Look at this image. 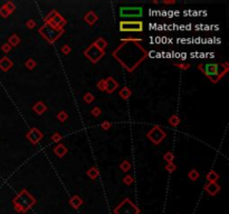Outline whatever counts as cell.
<instances>
[{"mask_svg":"<svg viewBox=\"0 0 229 214\" xmlns=\"http://www.w3.org/2000/svg\"><path fill=\"white\" fill-rule=\"evenodd\" d=\"M163 159L164 161H167V163H173L174 161V154L172 153V152H167V153L163 155Z\"/></svg>","mask_w":229,"mask_h":214,"instance_id":"d4e9b609","label":"cell"},{"mask_svg":"<svg viewBox=\"0 0 229 214\" xmlns=\"http://www.w3.org/2000/svg\"><path fill=\"white\" fill-rule=\"evenodd\" d=\"M5 6L7 7V9L9 10L11 13H13V12L16 10V5L13 2V1H8V2H6V3H5Z\"/></svg>","mask_w":229,"mask_h":214,"instance_id":"836d02e7","label":"cell"},{"mask_svg":"<svg viewBox=\"0 0 229 214\" xmlns=\"http://www.w3.org/2000/svg\"><path fill=\"white\" fill-rule=\"evenodd\" d=\"M143 15V9L141 7H122L120 9L121 18H140Z\"/></svg>","mask_w":229,"mask_h":214,"instance_id":"8992f818","label":"cell"},{"mask_svg":"<svg viewBox=\"0 0 229 214\" xmlns=\"http://www.w3.org/2000/svg\"><path fill=\"white\" fill-rule=\"evenodd\" d=\"M206 178H207L208 183H216L217 181L219 180V174H218L216 171L211 170V171L206 175Z\"/></svg>","mask_w":229,"mask_h":214,"instance_id":"9a60e30c","label":"cell"},{"mask_svg":"<svg viewBox=\"0 0 229 214\" xmlns=\"http://www.w3.org/2000/svg\"><path fill=\"white\" fill-rule=\"evenodd\" d=\"M1 49H2V52H6V54H8V52L11 50V46H10L9 44L7 43V44H3L2 46H1Z\"/></svg>","mask_w":229,"mask_h":214,"instance_id":"ab89813d","label":"cell"},{"mask_svg":"<svg viewBox=\"0 0 229 214\" xmlns=\"http://www.w3.org/2000/svg\"><path fill=\"white\" fill-rule=\"evenodd\" d=\"M131 167H132V165H131V163L127 161V159H125V161H123V162L120 164V168H121L123 172H129L131 170Z\"/></svg>","mask_w":229,"mask_h":214,"instance_id":"7402d4cb","label":"cell"},{"mask_svg":"<svg viewBox=\"0 0 229 214\" xmlns=\"http://www.w3.org/2000/svg\"><path fill=\"white\" fill-rule=\"evenodd\" d=\"M199 176H200V174H199V172L197 171L196 168H192L191 171H190V172L188 173V178H190L191 181H193V182L198 180Z\"/></svg>","mask_w":229,"mask_h":214,"instance_id":"44dd1931","label":"cell"},{"mask_svg":"<svg viewBox=\"0 0 229 214\" xmlns=\"http://www.w3.org/2000/svg\"><path fill=\"white\" fill-rule=\"evenodd\" d=\"M91 114H92L94 117H99V116H101V114H102V109H101L99 107L95 106V107H93V108L91 109Z\"/></svg>","mask_w":229,"mask_h":214,"instance_id":"1f68e13d","label":"cell"},{"mask_svg":"<svg viewBox=\"0 0 229 214\" xmlns=\"http://www.w3.org/2000/svg\"><path fill=\"white\" fill-rule=\"evenodd\" d=\"M123 182L126 184V185H131V184L134 182V178H133V176H132V175H125V176H124V178H123Z\"/></svg>","mask_w":229,"mask_h":214,"instance_id":"d6a6232c","label":"cell"},{"mask_svg":"<svg viewBox=\"0 0 229 214\" xmlns=\"http://www.w3.org/2000/svg\"><path fill=\"white\" fill-rule=\"evenodd\" d=\"M168 122L172 127H178L180 125V123H181V119H180V117L178 115H172V116H170V118L168 119Z\"/></svg>","mask_w":229,"mask_h":214,"instance_id":"ffe728a7","label":"cell"},{"mask_svg":"<svg viewBox=\"0 0 229 214\" xmlns=\"http://www.w3.org/2000/svg\"><path fill=\"white\" fill-rule=\"evenodd\" d=\"M25 65H26V67H27L29 71H33V69H34V68L37 66V63H36V61H35L33 58H29L25 63Z\"/></svg>","mask_w":229,"mask_h":214,"instance_id":"f1b7e54d","label":"cell"},{"mask_svg":"<svg viewBox=\"0 0 229 214\" xmlns=\"http://www.w3.org/2000/svg\"><path fill=\"white\" fill-rule=\"evenodd\" d=\"M204 190L207 191L210 195H216L220 191V186L217 183H207L204 185Z\"/></svg>","mask_w":229,"mask_h":214,"instance_id":"4fadbf2b","label":"cell"},{"mask_svg":"<svg viewBox=\"0 0 229 214\" xmlns=\"http://www.w3.org/2000/svg\"><path fill=\"white\" fill-rule=\"evenodd\" d=\"M60 52H62L64 55H68V54L72 52V48L68 46V45H64V46L62 47V49H60Z\"/></svg>","mask_w":229,"mask_h":214,"instance_id":"8d00e7d4","label":"cell"},{"mask_svg":"<svg viewBox=\"0 0 229 214\" xmlns=\"http://www.w3.org/2000/svg\"><path fill=\"white\" fill-rule=\"evenodd\" d=\"M71 204L74 206V208H78L80 205L82 204V200L78 197V196H73L71 199Z\"/></svg>","mask_w":229,"mask_h":214,"instance_id":"f546056e","label":"cell"},{"mask_svg":"<svg viewBox=\"0 0 229 214\" xmlns=\"http://www.w3.org/2000/svg\"><path fill=\"white\" fill-rule=\"evenodd\" d=\"M93 44L99 49V50H105V48L107 47V41H106L104 38H99V39H96Z\"/></svg>","mask_w":229,"mask_h":214,"instance_id":"ac0fdd59","label":"cell"},{"mask_svg":"<svg viewBox=\"0 0 229 214\" xmlns=\"http://www.w3.org/2000/svg\"><path fill=\"white\" fill-rule=\"evenodd\" d=\"M26 137H27V139L30 142L31 144L37 145L38 142L44 137V134L38 128H31L30 131L26 134Z\"/></svg>","mask_w":229,"mask_h":214,"instance_id":"ba28073f","label":"cell"},{"mask_svg":"<svg viewBox=\"0 0 229 214\" xmlns=\"http://www.w3.org/2000/svg\"><path fill=\"white\" fill-rule=\"evenodd\" d=\"M97 88L101 90V92H105V79H101L99 80V83L96 84Z\"/></svg>","mask_w":229,"mask_h":214,"instance_id":"d590c367","label":"cell"},{"mask_svg":"<svg viewBox=\"0 0 229 214\" xmlns=\"http://www.w3.org/2000/svg\"><path fill=\"white\" fill-rule=\"evenodd\" d=\"M67 118H68V115H67V113H66L65 110H60V112L57 114V119H58L59 122L64 123V122H66V120H67Z\"/></svg>","mask_w":229,"mask_h":214,"instance_id":"484cf974","label":"cell"},{"mask_svg":"<svg viewBox=\"0 0 229 214\" xmlns=\"http://www.w3.org/2000/svg\"><path fill=\"white\" fill-rule=\"evenodd\" d=\"M50 139L54 142V143H60V141L63 139V135L60 134V133H58V132H56V133H54L53 135H52V137H50Z\"/></svg>","mask_w":229,"mask_h":214,"instance_id":"4316f807","label":"cell"},{"mask_svg":"<svg viewBox=\"0 0 229 214\" xmlns=\"http://www.w3.org/2000/svg\"><path fill=\"white\" fill-rule=\"evenodd\" d=\"M26 27H27L28 29H33V28L36 27V21L33 20V19H29V20L26 22Z\"/></svg>","mask_w":229,"mask_h":214,"instance_id":"74e56055","label":"cell"},{"mask_svg":"<svg viewBox=\"0 0 229 214\" xmlns=\"http://www.w3.org/2000/svg\"><path fill=\"white\" fill-rule=\"evenodd\" d=\"M39 34L45 38L49 44H54L59 37L64 34V29L63 30H57L55 28L50 27L49 25L45 24L41 28H39Z\"/></svg>","mask_w":229,"mask_h":214,"instance_id":"3957f363","label":"cell"},{"mask_svg":"<svg viewBox=\"0 0 229 214\" xmlns=\"http://www.w3.org/2000/svg\"><path fill=\"white\" fill-rule=\"evenodd\" d=\"M165 170H167L169 173H172V172H174L177 170V165L174 163H168L167 165H165Z\"/></svg>","mask_w":229,"mask_h":214,"instance_id":"e575fe53","label":"cell"},{"mask_svg":"<svg viewBox=\"0 0 229 214\" xmlns=\"http://www.w3.org/2000/svg\"><path fill=\"white\" fill-rule=\"evenodd\" d=\"M44 20H45V24L49 25L50 27L55 28L57 30H63L64 26L66 25L65 18L60 13H58L56 10H53L50 13H48Z\"/></svg>","mask_w":229,"mask_h":214,"instance_id":"7a4b0ae2","label":"cell"},{"mask_svg":"<svg viewBox=\"0 0 229 214\" xmlns=\"http://www.w3.org/2000/svg\"><path fill=\"white\" fill-rule=\"evenodd\" d=\"M13 65L14 63L7 56H5V57H2V58L0 59V69L2 71H8L10 68L13 67Z\"/></svg>","mask_w":229,"mask_h":214,"instance_id":"8fae6325","label":"cell"},{"mask_svg":"<svg viewBox=\"0 0 229 214\" xmlns=\"http://www.w3.org/2000/svg\"><path fill=\"white\" fill-rule=\"evenodd\" d=\"M163 3H165V5H172V3H176V1H174V0H172V1H168V0H164Z\"/></svg>","mask_w":229,"mask_h":214,"instance_id":"60d3db41","label":"cell"},{"mask_svg":"<svg viewBox=\"0 0 229 214\" xmlns=\"http://www.w3.org/2000/svg\"><path fill=\"white\" fill-rule=\"evenodd\" d=\"M33 110H34L37 115H41V114H44L47 110V106H46V104H45V103H43V101H37L34 106H33Z\"/></svg>","mask_w":229,"mask_h":214,"instance_id":"5bb4252c","label":"cell"},{"mask_svg":"<svg viewBox=\"0 0 229 214\" xmlns=\"http://www.w3.org/2000/svg\"><path fill=\"white\" fill-rule=\"evenodd\" d=\"M118 95H120V97H122V99H129V98L132 96V90H131L129 87H123L122 89H120V92H118Z\"/></svg>","mask_w":229,"mask_h":214,"instance_id":"2e32d148","label":"cell"},{"mask_svg":"<svg viewBox=\"0 0 229 214\" xmlns=\"http://www.w3.org/2000/svg\"><path fill=\"white\" fill-rule=\"evenodd\" d=\"M120 30L123 32H141L143 30V22L140 20H122L120 21Z\"/></svg>","mask_w":229,"mask_h":214,"instance_id":"277c9868","label":"cell"},{"mask_svg":"<svg viewBox=\"0 0 229 214\" xmlns=\"http://www.w3.org/2000/svg\"><path fill=\"white\" fill-rule=\"evenodd\" d=\"M53 152H54V154L57 156V157L62 159V157H64V156L66 155V153H67L68 151H67V148H66V146L64 145V144L59 143V144H57L55 147H54Z\"/></svg>","mask_w":229,"mask_h":214,"instance_id":"30bf717a","label":"cell"},{"mask_svg":"<svg viewBox=\"0 0 229 214\" xmlns=\"http://www.w3.org/2000/svg\"><path fill=\"white\" fill-rule=\"evenodd\" d=\"M84 55H85V57H87V58L90 59L93 64H96L99 59L102 58L103 56L105 55V50H99L94 44H92V45L84 52Z\"/></svg>","mask_w":229,"mask_h":214,"instance_id":"52a82bcc","label":"cell"},{"mask_svg":"<svg viewBox=\"0 0 229 214\" xmlns=\"http://www.w3.org/2000/svg\"><path fill=\"white\" fill-rule=\"evenodd\" d=\"M142 41L141 38H124V39H121V43H133V44H139Z\"/></svg>","mask_w":229,"mask_h":214,"instance_id":"4dcf8cb0","label":"cell"},{"mask_svg":"<svg viewBox=\"0 0 229 214\" xmlns=\"http://www.w3.org/2000/svg\"><path fill=\"white\" fill-rule=\"evenodd\" d=\"M83 99L86 104H91V103H93V101H95V97H94V95L92 93H86V94L83 96Z\"/></svg>","mask_w":229,"mask_h":214,"instance_id":"cb8c5ba5","label":"cell"},{"mask_svg":"<svg viewBox=\"0 0 229 214\" xmlns=\"http://www.w3.org/2000/svg\"><path fill=\"white\" fill-rule=\"evenodd\" d=\"M84 20L90 25V26H93V25L99 20V16L96 15L93 10H91V11H88L86 15L84 16Z\"/></svg>","mask_w":229,"mask_h":214,"instance_id":"7c38bea8","label":"cell"},{"mask_svg":"<svg viewBox=\"0 0 229 214\" xmlns=\"http://www.w3.org/2000/svg\"><path fill=\"white\" fill-rule=\"evenodd\" d=\"M8 44H9L11 47L18 46L19 44H20V37L16 34L11 35V36L9 37V39H8Z\"/></svg>","mask_w":229,"mask_h":214,"instance_id":"d6986e66","label":"cell"},{"mask_svg":"<svg viewBox=\"0 0 229 214\" xmlns=\"http://www.w3.org/2000/svg\"><path fill=\"white\" fill-rule=\"evenodd\" d=\"M173 65L176 67L182 69V71H187V69H189V68L191 67V65L189 64V63H173Z\"/></svg>","mask_w":229,"mask_h":214,"instance_id":"83f0119b","label":"cell"},{"mask_svg":"<svg viewBox=\"0 0 229 214\" xmlns=\"http://www.w3.org/2000/svg\"><path fill=\"white\" fill-rule=\"evenodd\" d=\"M87 176L91 178V180H96V178L99 176V168L95 167V166H93V167H91L88 171H87Z\"/></svg>","mask_w":229,"mask_h":214,"instance_id":"e0dca14e","label":"cell"},{"mask_svg":"<svg viewBox=\"0 0 229 214\" xmlns=\"http://www.w3.org/2000/svg\"><path fill=\"white\" fill-rule=\"evenodd\" d=\"M118 88V83L113 78V77H108L105 79V92L108 94H113V93Z\"/></svg>","mask_w":229,"mask_h":214,"instance_id":"9c48e42d","label":"cell"},{"mask_svg":"<svg viewBox=\"0 0 229 214\" xmlns=\"http://www.w3.org/2000/svg\"><path fill=\"white\" fill-rule=\"evenodd\" d=\"M198 68L202 74L208 77V79L211 83H218L227 73H228V64H216V63H206V64H199Z\"/></svg>","mask_w":229,"mask_h":214,"instance_id":"6da1fadb","label":"cell"},{"mask_svg":"<svg viewBox=\"0 0 229 214\" xmlns=\"http://www.w3.org/2000/svg\"><path fill=\"white\" fill-rule=\"evenodd\" d=\"M146 137H148L152 143L154 144V145H158V144H160L164 138L167 137V133H165L160 126L155 125L153 128L150 129V131L148 132Z\"/></svg>","mask_w":229,"mask_h":214,"instance_id":"5b68a950","label":"cell"},{"mask_svg":"<svg viewBox=\"0 0 229 214\" xmlns=\"http://www.w3.org/2000/svg\"><path fill=\"white\" fill-rule=\"evenodd\" d=\"M111 126H112L111 122H108V120H104V122L102 123V125H101V127H102V128L104 129V131H107V129L111 128Z\"/></svg>","mask_w":229,"mask_h":214,"instance_id":"f35d334b","label":"cell"},{"mask_svg":"<svg viewBox=\"0 0 229 214\" xmlns=\"http://www.w3.org/2000/svg\"><path fill=\"white\" fill-rule=\"evenodd\" d=\"M10 15H11V12L7 9V7L5 6V5H2V6L0 7V16H1L2 18H8Z\"/></svg>","mask_w":229,"mask_h":214,"instance_id":"603a6c76","label":"cell"}]
</instances>
